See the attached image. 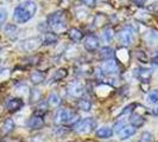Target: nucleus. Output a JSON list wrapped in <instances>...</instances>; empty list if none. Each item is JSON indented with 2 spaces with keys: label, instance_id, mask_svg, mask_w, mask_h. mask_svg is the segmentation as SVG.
I'll use <instances>...</instances> for the list:
<instances>
[{
  "label": "nucleus",
  "instance_id": "1",
  "mask_svg": "<svg viewBox=\"0 0 158 142\" xmlns=\"http://www.w3.org/2000/svg\"><path fill=\"white\" fill-rule=\"evenodd\" d=\"M37 12V5L32 0H25L15 8L13 18L18 24H25L32 19Z\"/></svg>",
  "mask_w": 158,
  "mask_h": 142
},
{
  "label": "nucleus",
  "instance_id": "2",
  "mask_svg": "<svg viewBox=\"0 0 158 142\" xmlns=\"http://www.w3.org/2000/svg\"><path fill=\"white\" fill-rule=\"evenodd\" d=\"M79 115L74 111H70L65 108H61L56 111L55 122L57 124H76L79 122Z\"/></svg>",
  "mask_w": 158,
  "mask_h": 142
},
{
  "label": "nucleus",
  "instance_id": "3",
  "mask_svg": "<svg viewBox=\"0 0 158 142\" xmlns=\"http://www.w3.org/2000/svg\"><path fill=\"white\" fill-rule=\"evenodd\" d=\"M63 17L64 16L62 11H56L54 13H51L47 19L48 27L51 29V30H62V29H64L65 24H64Z\"/></svg>",
  "mask_w": 158,
  "mask_h": 142
},
{
  "label": "nucleus",
  "instance_id": "4",
  "mask_svg": "<svg viewBox=\"0 0 158 142\" xmlns=\"http://www.w3.org/2000/svg\"><path fill=\"white\" fill-rule=\"evenodd\" d=\"M95 126H96V123H95L94 118L87 117L83 118V120H80L79 122L73 127H74V130L79 134H88L94 129Z\"/></svg>",
  "mask_w": 158,
  "mask_h": 142
},
{
  "label": "nucleus",
  "instance_id": "5",
  "mask_svg": "<svg viewBox=\"0 0 158 142\" xmlns=\"http://www.w3.org/2000/svg\"><path fill=\"white\" fill-rule=\"evenodd\" d=\"M135 40V34H133V31L128 27H125L124 30H121L120 33H119V41L124 45V46H130L132 45Z\"/></svg>",
  "mask_w": 158,
  "mask_h": 142
},
{
  "label": "nucleus",
  "instance_id": "6",
  "mask_svg": "<svg viewBox=\"0 0 158 142\" xmlns=\"http://www.w3.org/2000/svg\"><path fill=\"white\" fill-rule=\"evenodd\" d=\"M101 71L103 73H107V75H115L119 71L118 63L114 59H107L101 65Z\"/></svg>",
  "mask_w": 158,
  "mask_h": 142
},
{
  "label": "nucleus",
  "instance_id": "7",
  "mask_svg": "<svg viewBox=\"0 0 158 142\" xmlns=\"http://www.w3.org/2000/svg\"><path fill=\"white\" fill-rule=\"evenodd\" d=\"M27 126L32 130H38V129L43 128V126H44V118L40 114L36 112L35 115H32L30 117L29 122H27Z\"/></svg>",
  "mask_w": 158,
  "mask_h": 142
},
{
  "label": "nucleus",
  "instance_id": "8",
  "mask_svg": "<svg viewBox=\"0 0 158 142\" xmlns=\"http://www.w3.org/2000/svg\"><path fill=\"white\" fill-rule=\"evenodd\" d=\"M99 45H100V40L96 36H88L83 41V46L89 52H94L95 50H98Z\"/></svg>",
  "mask_w": 158,
  "mask_h": 142
},
{
  "label": "nucleus",
  "instance_id": "9",
  "mask_svg": "<svg viewBox=\"0 0 158 142\" xmlns=\"http://www.w3.org/2000/svg\"><path fill=\"white\" fill-rule=\"evenodd\" d=\"M68 93L73 96V97H76V98H81L82 95L85 94V88L83 85L79 83V82H73L69 84L68 87Z\"/></svg>",
  "mask_w": 158,
  "mask_h": 142
},
{
  "label": "nucleus",
  "instance_id": "10",
  "mask_svg": "<svg viewBox=\"0 0 158 142\" xmlns=\"http://www.w3.org/2000/svg\"><path fill=\"white\" fill-rule=\"evenodd\" d=\"M38 46H40V39L38 38H27V39L23 40L20 43L22 50L26 51V52H31L33 50H36Z\"/></svg>",
  "mask_w": 158,
  "mask_h": 142
},
{
  "label": "nucleus",
  "instance_id": "11",
  "mask_svg": "<svg viewBox=\"0 0 158 142\" xmlns=\"http://www.w3.org/2000/svg\"><path fill=\"white\" fill-rule=\"evenodd\" d=\"M135 75L140 82H143V83H149L151 78V75H152V71H151V69L137 68L135 70Z\"/></svg>",
  "mask_w": 158,
  "mask_h": 142
},
{
  "label": "nucleus",
  "instance_id": "12",
  "mask_svg": "<svg viewBox=\"0 0 158 142\" xmlns=\"http://www.w3.org/2000/svg\"><path fill=\"white\" fill-rule=\"evenodd\" d=\"M24 105L23 100L20 98H11L7 102L6 107H7V110L11 111V112H16L19 109H22V107Z\"/></svg>",
  "mask_w": 158,
  "mask_h": 142
},
{
  "label": "nucleus",
  "instance_id": "13",
  "mask_svg": "<svg viewBox=\"0 0 158 142\" xmlns=\"http://www.w3.org/2000/svg\"><path fill=\"white\" fill-rule=\"evenodd\" d=\"M13 129H15V121L12 118H6L5 122L2 123L1 128H0V134H1V136H6Z\"/></svg>",
  "mask_w": 158,
  "mask_h": 142
},
{
  "label": "nucleus",
  "instance_id": "14",
  "mask_svg": "<svg viewBox=\"0 0 158 142\" xmlns=\"http://www.w3.org/2000/svg\"><path fill=\"white\" fill-rule=\"evenodd\" d=\"M118 134L120 140H126V139H128V137H131V136H133L135 134V128L133 126H131V124L130 126H125Z\"/></svg>",
  "mask_w": 158,
  "mask_h": 142
},
{
  "label": "nucleus",
  "instance_id": "15",
  "mask_svg": "<svg viewBox=\"0 0 158 142\" xmlns=\"http://www.w3.org/2000/svg\"><path fill=\"white\" fill-rule=\"evenodd\" d=\"M113 135V129L108 127H102L96 130V137L99 139H110Z\"/></svg>",
  "mask_w": 158,
  "mask_h": 142
},
{
  "label": "nucleus",
  "instance_id": "16",
  "mask_svg": "<svg viewBox=\"0 0 158 142\" xmlns=\"http://www.w3.org/2000/svg\"><path fill=\"white\" fill-rule=\"evenodd\" d=\"M57 34L54 32H45L43 36V44L44 45H52L57 41Z\"/></svg>",
  "mask_w": 158,
  "mask_h": 142
},
{
  "label": "nucleus",
  "instance_id": "17",
  "mask_svg": "<svg viewBox=\"0 0 158 142\" xmlns=\"http://www.w3.org/2000/svg\"><path fill=\"white\" fill-rule=\"evenodd\" d=\"M44 79H45V75L43 72H40V71H33L31 75H30V81H31L35 85L43 83Z\"/></svg>",
  "mask_w": 158,
  "mask_h": 142
},
{
  "label": "nucleus",
  "instance_id": "18",
  "mask_svg": "<svg viewBox=\"0 0 158 142\" xmlns=\"http://www.w3.org/2000/svg\"><path fill=\"white\" fill-rule=\"evenodd\" d=\"M69 37L71 38L73 41H75V43H80L82 38H83V33L82 31H80L79 29H71L70 31H69Z\"/></svg>",
  "mask_w": 158,
  "mask_h": 142
},
{
  "label": "nucleus",
  "instance_id": "19",
  "mask_svg": "<svg viewBox=\"0 0 158 142\" xmlns=\"http://www.w3.org/2000/svg\"><path fill=\"white\" fill-rule=\"evenodd\" d=\"M130 122H131V126H133L135 128H138V127H142L145 122V120L138 115V114H133L131 117H130Z\"/></svg>",
  "mask_w": 158,
  "mask_h": 142
},
{
  "label": "nucleus",
  "instance_id": "20",
  "mask_svg": "<svg viewBox=\"0 0 158 142\" xmlns=\"http://www.w3.org/2000/svg\"><path fill=\"white\" fill-rule=\"evenodd\" d=\"M5 34L7 36L8 38L15 39V38L17 37V27H16V25H13V24H7V25L5 26Z\"/></svg>",
  "mask_w": 158,
  "mask_h": 142
},
{
  "label": "nucleus",
  "instance_id": "21",
  "mask_svg": "<svg viewBox=\"0 0 158 142\" xmlns=\"http://www.w3.org/2000/svg\"><path fill=\"white\" fill-rule=\"evenodd\" d=\"M48 104L50 105V107H58L60 104H61V98L58 97V95L55 94V93H51V94L49 95V97H48Z\"/></svg>",
  "mask_w": 158,
  "mask_h": 142
},
{
  "label": "nucleus",
  "instance_id": "22",
  "mask_svg": "<svg viewBox=\"0 0 158 142\" xmlns=\"http://www.w3.org/2000/svg\"><path fill=\"white\" fill-rule=\"evenodd\" d=\"M68 76V71L67 69H58L55 72V75L52 76V81L54 82H58V81H62L63 78H65Z\"/></svg>",
  "mask_w": 158,
  "mask_h": 142
},
{
  "label": "nucleus",
  "instance_id": "23",
  "mask_svg": "<svg viewBox=\"0 0 158 142\" xmlns=\"http://www.w3.org/2000/svg\"><path fill=\"white\" fill-rule=\"evenodd\" d=\"M113 50H112L111 47L108 46H105V47H101V50H100V57L103 58V59H111V57H113Z\"/></svg>",
  "mask_w": 158,
  "mask_h": 142
},
{
  "label": "nucleus",
  "instance_id": "24",
  "mask_svg": "<svg viewBox=\"0 0 158 142\" xmlns=\"http://www.w3.org/2000/svg\"><path fill=\"white\" fill-rule=\"evenodd\" d=\"M77 105H79L80 109L83 111H89L90 110V108H92V103H90V101H88V100H86V98H82V97L80 98Z\"/></svg>",
  "mask_w": 158,
  "mask_h": 142
},
{
  "label": "nucleus",
  "instance_id": "25",
  "mask_svg": "<svg viewBox=\"0 0 158 142\" xmlns=\"http://www.w3.org/2000/svg\"><path fill=\"white\" fill-rule=\"evenodd\" d=\"M40 91L38 89H32L31 93H30V102L31 103H36L40 100Z\"/></svg>",
  "mask_w": 158,
  "mask_h": 142
},
{
  "label": "nucleus",
  "instance_id": "26",
  "mask_svg": "<svg viewBox=\"0 0 158 142\" xmlns=\"http://www.w3.org/2000/svg\"><path fill=\"white\" fill-rule=\"evenodd\" d=\"M146 100H148V102L149 103L158 102V90H151L150 93L148 94Z\"/></svg>",
  "mask_w": 158,
  "mask_h": 142
},
{
  "label": "nucleus",
  "instance_id": "27",
  "mask_svg": "<svg viewBox=\"0 0 158 142\" xmlns=\"http://www.w3.org/2000/svg\"><path fill=\"white\" fill-rule=\"evenodd\" d=\"M113 39V31L111 29H106L102 33V40L105 43H111Z\"/></svg>",
  "mask_w": 158,
  "mask_h": 142
},
{
  "label": "nucleus",
  "instance_id": "28",
  "mask_svg": "<svg viewBox=\"0 0 158 142\" xmlns=\"http://www.w3.org/2000/svg\"><path fill=\"white\" fill-rule=\"evenodd\" d=\"M118 52H120L119 57H120L121 63H127V62H128V58H130V55H128L126 49H121V50H119Z\"/></svg>",
  "mask_w": 158,
  "mask_h": 142
},
{
  "label": "nucleus",
  "instance_id": "29",
  "mask_svg": "<svg viewBox=\"0 0 158 142\" xmlns=\"http://www.w3.org/2000/svg\"><path fill=\"white\" fill-rule=\"evenodd\" d=\"M125 126H126V122H125L124 120H119V121L115 122V124H114V129L119 133V132H120V130H121Z\"/></svg>",
  "mask_w": 158,
  "mask_h": 142
},
{
  "label": "nucleus",
  "instance_id": "30",
  "mask_svg": "<svg viewBox=\"0 0 158 142\" xmlns=\"http://www.w3.org/2000/svg\"><path fill=\"white\" fill-rule=\"evenodd\" d=\"M6 19H7V12H6V10L0 8V26L5 23Z\"/></svg>",
  "mask_w": 158,
  "mask_h": 142
},
{
  "label": "nucleus",
  "instance_id": "31",
  "mask_svg": "<svg viewBox=\"0 0 158 142\" xmlns=\"http://www.w3.org/2000/svg\"><path fill=\"white\" fill-rule=\"evenodd\" d=\"M140 142H152V135L148 132L143 133L142 134V141Z\"/></svg>",
  "mask_w": 158,
  "mask_h": 142
},
{
  "label": "nucleus",
  "instance_id": "32",
  "mask_svg": "<svg viewBox=\"0 0 158 142\" xmlns=\"http://www.w3.org/2000/svg\"><path fill=\"white\" fill-rule=\"evenodd\" d=\"M86 6L88 7H94L95 5H96V0H81Z\"/></svg>",
  "mask_w": 158,
  "mask_h": 142
},
{
  "label": "nucleus",
  "instance_id": "33",
  "mask_svg": "<svg viewBox=\"0 0 158 142\" xmlns=\"http://www.w3.org/2000/svg\"><path fill=\"white\" fill-rule=\"evenodd\" d=\"M133 2H135L137 6H144L145 4H146V1L148 0H132Z\"/></svg>",
  "mask_w": 158,
  "mask_h": 142
},
{
  "label": "nucleus",
  "instance_id": "34",
  "mask_svg": "<svg viewBox=\"0 0 158 142\" xmlns=\"http://www.w3.org/2000/svg\"><path fill=\"white\" fill-rule=\"evenodd\" d=\"M137 57H138V59H142V58H144V62H145V63H148V62H146V57L144 56L143 51H138V53H137Z\"/></svg>",
  "mask_w": 158,
  "mask_h": 142
},
{
  "label": "nucleus",
  "instance_id": "35",
  "mask_svg": "<svg viewBox=\"0 0 158 142\" xmlns=\"http://www.w3.org/2000/svg\"><path fill=\"white\" fill-rule=\"evenodd\" d=\"M153 112H155V114H156V115L158 116V105L156 107V108H155V109H153Z\"/></svg>",
  "mask_w": 158,
  "mask_h": 142
}]
</instances>
